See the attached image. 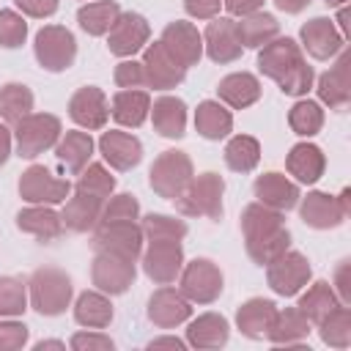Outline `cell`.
<instances>
[{
  "instance_id": "40",
  "label": "cell",
  "mask_w": 351,
  "mask_h": 351,
  "mask_svg": "<svg viewBox=\"0 0 351 351\" xmlns=\"http://www.w3.org/2000/svg\"><path fill=\"white\" fill-rule=\"evenodd\" d=\"M222 156L233 173H252L261 162V143L250 134H233L228 140Z\"/></svg>"
},
{
  "instance_id": "46",
  "label": "cell",
  "mask_w": 351,
  "mask_h": 351,
  "mask_svg": "<svg viewBox=\"0 0 351 351\" xmlns=\"http://www.w3.org/2000/svg\"><path fill=\"white\" fill-rule=\"evenodd\" d=\"M27 310V282L19 277H0V318H16Z\"/></svg>"
},
{
  "instance_id": "33",
  "label": "cell",
  "mask_w": 351,
  "mask_h": 351,
  "mask_svg": "<svg viewBox=\"0 0 351 351\" xmlns=\"http://www.w3.org/2000/svg\"><path fill=\"white\" fill-rule=\"evenodd\" d=\"M55 156L71 176H77L93 156V137L82 129H71L55 143Z\"/></svg>"
},
{
  "instance_id": "8",
  "label": "cell",
  "mask_w": 351,
  "mask_h": 351,
  "mask_svg": "<svg viewBox=\"0 0 351 351\" xmlns=\"http://www.w3.org/2000/svg\"><path fill=\"white\" fill-rule=\"evenodd\" d=\"M225 288V277L219 266L208 258H195L181 266L178 274V291L192 302V304H211L219 299Z\"/></svg>"
},
{
  "instance_id": "1",
  "label": "cell",
  "mask_w": 351,
  "mask_h": 351,
  "mask_svg": "<svg viewBox=\"0 0 351 351\" xmlns=\"http://www.w3.org/2000/svg\"><path fill=\"white\" fill-rule=\"evenodd\" d=\"M258 69L288 96H307L315 82V71L307 63L302 47L288 36H277L258 49Z\"/></svg>"
},
{
  "instance_id": "37",
  "label": "cell",
  "mask_w": 351,
  "mask_h": 351,
  "mask_svg": "<svg viewBox=\"0 0 351 351\" xmlns=\"http://www.w3.org/2000/svg\"><path fill=\"white\" fill-rule=\"evenodd\" d=\"M195 129L206 140H222V137H228L233 132V115L219 101L206 99L195 110Z\"/></svg>"
},
{
  "instance_id": "26",
  "label": "cell",
  "mask_w": 351,
  "mask_h": 351,
  "mask_svg": "<svg viewBox=\"0 0 351 351\" xmlns=\"http://www.w3.org/2000/svg\"><path fill=\"white\" fill-rule=\"evenodd\" d=\"M151 112V96L140 88H121L110 101V115L123 129H137Z\"/></svg>"
},
{
  "instance_id": "17",
  "label": "cell",
  "mask_w": 351,
  "mask_h": 351,
  "mask_svg": "<svg viewBox=\"0 0 351 351\" xmlns=\"http://www.w3.org/2000/svg\"><path fill=\"white\" fill-rule=\"evenodd\" d=\"M299 38H302L299 47H304L307 55L315 58V60H332L346 47V38L340 36V30L335 27V22L329 16L307 19L302 25V30H299Z\"/></svg>"
},
{
  "instance_id": "45",
  "label": "cell",
  "mask_w": 351,
  "mask_h": 351,
  "mask_svg": "<svg viewBox=\"0 0 351 351\" xmlns=\"http://www.w3.org/2000/svg\"><path fill=\"white\" fill-rule=\"evenodd\" d=\"M77 176L80 178H77L74 189H80V192H88V195L101 197V200H107L115 192V176L99 162H88Z\"/></svg>"
},
{
  "instance_id": "34",
  "label": "cell",
  "mask_w": 351,
  "mask_h": 351,
  "mask_svg": "<svg viewBox=\"0 0 351 351\" xmlns=\"http://www.w3.org/2000/svg\"><path fill=\"white\" fill-rule=\"evenodd\" d=\"M307 337H310V321L299 307L277 310V315L266 332V340H271L277 346H296Z\"/></svg>"
},
{
  "instance_id": "2",
  "label": "cell",
  "mask_w": 351,
  "mask_h": 351,
  "mask_svg": "<svg viewBox=\"0 0 351 351\" xmlns=\"http://www.w3.org/2000/svg\"><path fill=\"white\" fill-rule=\"evenodd\" d=\"M241 236L247 255L258 266H266L285 250H291V230L285 228L282 211H274L258 200L244 206L241 211Z\"/></svg>"
},
{
  "instance_id": "35",
  "label": "cell",
  "mask_w": 351,
  "mask_h": 351,
  "mask_svg": "<svg viewBox=\"0 0 351 351\" xmlns=\"http://www.w3.org/2000/svg\"><path fill=\"white\" fill-rule=\"evenodd\" d=\"M236 33H239V41L241 47H250V49H261L263 44H269L271 38L280 36V22L274 14H266V11H255V14H247L236 22Z\"/></svg>"
},
{
  "instance_id": "18",
  "label": "cell",
  "mask_w": 351,
  "mask_h": 351,
  "mask_svg": "<svg viewBox=\"0 0 351 351\" xmlns=\"http://www.w3.org/2000/svg\"><path fill=\"white\" fill-rule=\"evenodd\" d=\"M159 41L184 69L197 66L200 58H203V33H197V27L192 22L176 19L170 25H165Z\"/></svg>"
},
{
  "instance_id": "19",
  "label": "cell",
  "mask_w": 351,
  "mask_h": 351,
  "mask_svg": "<svg viewBox=\"0 0 351 351\" xmlns=\"http://www.w3.org/2000/svg\"><path fill=\"white\" fill-rule=\"evenodd\" d=\"M189 315H192V302L178 288L162 285L148 299V321L159 329L181 326V324L189 321Z\"/></svg>"
},
{
  "instance_id": "29",
  "label": "cell",
  "mask_w": 351,
  "mask_h": 351,
  "mask_svg": "<svg viewBox=\"0 0 351 351\" xmlns=\"http://www.w3.org/2000/svg\"><path fill=\"white\" fill-rule=\"evenodd\" d=\"M151 121H154V129L167 137V140H178L184 137L186 132V104L178 99V96H159L151 101Z\"/></svg>"
},
{
  "instance_id": "61",
  "label": "cell",
  "mask_w": 351,
  "mask_h": 351,
  "mask_svg": "<svg viewBox=\"0 0 351 351\" xmlns=\"http://www.w3.org/2000/svg\"><path fill=\"white\" fill-rule=\"evenodd\" d=\"M324 3H326V5H332V8H340V5H346L348 0H324Z\"/></svg>"
},
{
  "instance_id": "5",
  "label": "cell",
  "mask_w": 351,
  "mask_h": 351,
  "mask_svg": "<svg viewBox=\"0 0 351 351\" xmlns=\"http://www.w3.org/2000/svg\"><path fill=\"white\" fill-rule=\"evenodd\" d=\"M63 126L60 118L52 112H30L22 121L14 123V140H16V154L22 159H36L38 154L55 148L60 140Z\"/></svg>"
},
{
  "instance_id": "30",
  "label": "cell",
  "mask_w": 351,
  "mask_h": 351,
  "mask_svg": "<svg viewBox=\"0 0 351 351\" xmlns=\"http://www.w3.org/2000/svg\"><path fill=\"white\" fill-rule=\"evenodd\" d=\"M285 170L296 178V184H315L326 170V156L313 143H296L285 156Z\"/></svg>"
},
{
  "instance_id": "10",
  "label": "cell",
  "mask_w": 351,
  "mask_h": 351,
  "mask_svg": "<svg viewBox=\"0 0 351 351\" xmlns=\"http://www.w3.org/2000/svg\"><path fill=\"white\" fill-rule=\"evenodd\" d=\"M71 195V181L58 178L49 167L44 165H30L19 176V197L27 203L38 206H58Z\"/></svg>"
},
{
  "instance_id": "25",
  "label": "cell",
  "mask_w": 351,
  "mask_h": 351,
  "mask_svg": "<svg viewBox=\"0 0 351 351\" xmlns=\"http://www.w3.org/2000/svg\"><path fill=\"white\" fill-rule=\"evenodd\" d=\"M101 206H104L101 197H93L88 192L74 189L63 200V211H60L63 228H69L71 233H88V230H93L99 225V219H101Z\"/></svg>"
},
{
  "instance_id": "31",
  "label": "cell",
  "mask_w": 351,
  "mask_h": 351,
  "mask_svg": "<svg viewBox=\"0 0 351 351\" xmlns=\"http://www.w3.org/2000/svg\"><path fill=\"white\" fill-rule=\"evenodd\" d=\"M16 228L22 233L36 236L38 241H52V239H58L63 233V219L52 206L30 203L27 208H22L16 214Z\"/></svg>"
},
{
  "instance_id": "7",
  "label": "cell",
  "mask_w": 351,
  "mask_h": 351,
  "mask_svg": "<svg viewBox=\"0 0 351 351\" xmlns=\"http://www.w3.org/2000/svg\"><path fill=\"white\" fill-rule=\"evenodd\" d=\"M192 176H195L192 159H189L184 151L170 148V151H162V154L154 159V165H151V170H148V184H151V189H154L159 197L176 200V197L184 192V186L192 181Z\"/></svg>"
},
{
  "instance_id": "12",
  "label": "cell",
  "mask_w": 351,
  "mask_h": 351,
  "mask_svg": "<svg viewBox=\"0 0 351 351\" xmlns=\"http://www.w3.org/2000/svg\"><path fill=\"white\" fill-rule=\"evenodd\" d=\"M143 228L137 222H99L93 228V247L101 252H115L129 261L143 255Z\"/></svg>"
},
{
  "instance_id": "28",
  "label": "cell",
  "mask_w": 351,
  "mask_h": 351,
  "mask_svg": "<svg viewBox=\"0 0 351 351\" xmlns=\"http://www.w3.org/2000/svg\"><path fill=\"white\" fill-rule=\"evenodd\" d=\"M277 315V304L271 299H263V296H252L247 299L239 310H236V326L244 337L250 340H261L266 337L271 321Z\"/></svg>"
},
{
  "instance_id": "3",
  "label": "cell",
  "mask_w": 351,
  "mask_h": 351,
  "mask_svg": "<svg viewBox=\"0 0 351 351\" xmlns=\"http://www.w3.org/2000/svg\"><path fill=\"white\" fill-rule=\"evenodd\" d=\"M27 299H30V307L38 313V315H47V318H55L60 313H66V307L71 304V296H74V285H71V277L58 269V266H41L30 274L27 280Z\"/></svg>"
},
{
  "instance_id": "9",
  "label": "cell",
  "mask_w": 351,
  "mask_h": 351,
  "mask_svg": "<svg viewBox=\"0 0 351 351\" xmlns=\"http://www.w3.org/2000/svg\"><path fill=\"white\" fill-rule=\"evenodd\" d=\"M134 277H137L134 261L115 255V252L96 250V258L90 263V282L96 291H101L107 296H121L134 285Z\"/></svg>"
},
{
  "instance_id": "22",
  "label": "cell",
  "mask_w": 351,
  "mask_h": 351,
  "mask_svg": "<svg viewBox=\"0 0 351 351\" xmlns=\"http://www.w3.org/2000/svg\"><path fill=\"white\" fill-rule=\"evenodd\" d=\"M348 63H351V55L348 49L343 47L337 52V60L335 66H329V71H324L318 77V99L321 104H326L329 110H343L348 101H351V82H348Z\"/></svg>"
},
{
  "instance_id": "38",
  "label": "cell",
  "mask_w": 351,
  "mask_h": 351,
  "mask_svg": "<svg viewBox=\"0 0 351 351\" xmlns=\"http://www.w3.org/2000/svg\"><path fill=\"white\" fill-rule=\"evenodd\" d=\"M118 16L121 5L115 0H90L77 11V22L88 36H107Z\"/></svg>"
},
{
  "instance_id": "58",
  "label": "cell",
  "mask_w": 351,
  "mask_h": 351,
  "mask_svg": "<svg viewBox=\"0 0 351 351\" xmlns=\"http://www.w3.org/2000/svg\"><path fill=\"white\" fill-rule=\"evenodd\" d=\"M310 3H313V0H274V5H277L280 11H285V14H299V11H304Z\"/></svg>"
},
{
  "instance_id": "47",
  "label": "cell",
  "mask_w": 351,
  "mask_h": 351,
  "mask_svg": "<svg viewBox=\"0 0 351 351\" xmlns=\"http://www.w3.org/2000/svg\"><path fill=\"white\" fill-rule=\"evenodd\" d=\"M140 219V203L134 195L121 192L110 195L101 206V219L99 222H137Z\"/></svg>"
},
{
  "instance_id": "21",
  "label": "cell",
  "mask_w": 351,
  "mask_h": 351,
  "mask_svg": "<svg viewBox=\"0 0 351 351\" xmlns=\"http://www.w3.org/2000/svg\"><path fill=\"white\" fill-rule=\"evenodd\" d=\"M299 217L304 225L315 228V230H329V228H337L346 222L348 211L340 206L337 195H329V192H307V197H299Z\"/></svg>"
},
{
  "instance_id": "20",
  "label": "cell",
  "mask_w": 351,
  "mask_h": 351,
  "mask_svg": "<svg viewBox=\"0 0 351 351\" xmlns=\"http://www.w3.org/2000/svg\"><path fill=\"white\" fill-rule=\"evenodd\" d=\"M203 52L214 63H219V66L239 60L241 52H244V47H241L239 33H236V19H230V16H214L208 22L206 33H203Z\"/></svg>"
},
{
  "instance_id": "55",
  "label": "cell",
  "mask_w": 351,
  "mask_h": 351,
  "mask_svg": "<svg viewBox=\"0 0 351 351\" xmlns=\"http://www.w3.org/2000/svg\"><path fill=\"white\" fill-rule=\"evenodd\" d=\"M222 8H228L230 16H247L263 8V0H222Z\"/></svg>"
},
{
  "instance_id": "57",
  "label": "cell",
  "mask_w": 351,
  "mask_h": 351,
  "mask_svg": "<svg viewBox=\"0 0 351 351\" xmlns=\"http://www.w3.org/2000/svg\"><path fill=\"white\" fill-rule=\"evenodd\" d=\"M11 143H14V140H11V132L0 123V167H3V165L8 162V156H11Z\"/></svg>"
},
{
  "instance_id": "6",
  "label": "cell",
  "mask_w": 351,
  "mask_h": 351,
  "mask_svg": "<svg viewBox=\"0 0 351 351\" xmlns=\"http://www.w3.org/2000/svg\"><path fill=\"white\" fill-rule=\"evenodd\" d=\"M33 55L44 71H52V74L66 71L77 60V38L63 25H44L36 33Z\"/></svg>"
},
{
  "instance_id": "43",
  "label": "cell",
  "mask_w": 351,
  "mask_h": 351,
  "mask_svg": "<svg viewBox=\"0 0 351 351\" xmlns=\"http://www.w3.org/2000/svg\"><path fill=\"white\" fill-rule=\"evenodd\" d=\"M288 126H291L293 134H299V137H313V134H318L321 126H324V107H321V101L299 99V101L288 110Z\"/></svg>"
},
{
  "instance_id": "23",
  "label": "cell",
  "mask_w": 351,
  "mask_h": 351,
  "mask_svg": "<svg viewBox=\"0 0 351 351\" xmlns=\"http://www.w3.org/2000/svg\"><path fill=\"white\" fill-rule=\"evenodd\" d=\"M99 154L104 156V162L112 167V170H132L140 165L143 159V143L129 134V132H121V129H110L99 137Z\"/></svg>"
},
{
  "instance_id": "49",
  "label": "cell",
  "mask_w": 351,
  "mask_h": 351,
  "mask_svg": "<svg viewBox=\"0 0 351 351\" xmlns=\"http://www.w3.org/2000/svg\"><path fill=\"white\" fill-rule=\"evenodd\" d=\"M27 337H30V329L22 321L0 318V351H19V348H25Z\"/></svg>"
},
{
  "instance_id": "60",
  "label": "cell",
  "mask_w": 351,
  "mask_h": 351,
  "mask_svg": "<svg viewBox=\"0 0 351 351\" xmlns=\"http://www.w3.org/2000/svg\"><path fill=\"white\" fill-rule=\"evenodd\" d=\"M44 348H58V351H63L66 343H60V340H38V343H36V351H44Z\"/></svg>"
},
{
  "instance_id": "27",
  "label": "cell",
  "mask_w": 351,
  "mask_h": 351,
  "mask_svg": "<svg viewBox=\"0 0 351 351\" xmlns=\"http://www.w3.org/2000/svg\"><path fill=\"white\" fill-rule=\"evenodd\" d=\"M230 337V324L219 313H203L189 321L186 326V346L208 351V348H222Z\"/></svg>"
},
{
  "instance_id": "42",
  "label": "cell",
  "mask_w": 351,
  "mask_h": 351,
  "mask_svg": "<svg viewBox=\"0 0 351 351\" xmlns=\"http://www.w3.org/2000/svg\"><path fill=\"white\" fill-rule=\"evenodd\" d=\"M318 335L332 348H348L351 346V310L348 304H337L329 315L318 321Z\"/></svg>"
},
{
  "instance_id": "24",
  "label": "cell",
  "mask_w": 351,
  "mask_h": 351,
  "mask_svg": "<svg viewBox=\"0 0 351 351\" xmlns=\"http://www.w3.org/2000/svg\"><path fill=\"white\" fill-rule=\"evenodd\" d=\"M252 192H255L258 203H263V206H269L274 211H291L299 203V197H302L299 184L291 181L282 173H263V176H258L255 184H252Z\"/></svg>"
},
{
  "instance_id": "41",
  "label": "cell",
  "mask_w": 351,
  "mask_h": 351,
  "mask_svg": "<svg viewBox=\"0 0 351 351\" xmlns=\"http://www.w3.org/2000/svg\"><path fill=\"white\" fill-rule=\"evenodd\" d=\"M33 112V90L22 82H5L0 88V118L5 123H16Z\"/></svg>"
},
{
  "instance_id": "56",
  "label": "cell",
  "mask_w": 351,
  "mask_h": 351,
  "mask_svg": "<svg viewBox=\"0 0 351 351\" xmlns=\"http://www.w3.org/2000/svg\"><path fill=\"white\" fill-rule=\"evenodd\" d=\"M156 348H176V351H184L186 348V340L181 337H154L148 343V351H156Z\"/></svg>"
},
{
  "instance_id": "32",
  "label": "cell",
  "mask_w": 351,
  "mask_h": 351,
  "mask_svg": "<svg viewBox=\"0 0 351 351\" xmlns=\"http://www.w3.org/2000/svg\"><path fill=\"white\" fill-rule=\"evenodd\" d=\"M217 93H219V101H225L228 107L244 110L261 99V82L250 71H233V74L219 80Z\"/></svg>"
},
{
  "instance_id": "51",
  "label": "cell",
  "mask_w": 351,
  "mask_h": 351,
  "mask_svg": "<svg viewBox=\"0 0 351 351\" xmlns=\"http://www.w3.org/2000/svg\"><path fill=\"white\" fill-rule=\"evenodd\" d=\"M69 346L74 351H112L115 348V343L101 332H77L71 335Z\"/></svg>"
},
{
  "instance_id": "52",
  "label": "cell",
  "mask_w": 351,
  "mask_h": 351,
  "mask_svg": "<svg viewBox=\"0 0 351 351\" xmlns=\"http://www.w3.org/2000/svg\"><path fill=\"white\" fill-rule=\"evenodd\" d=\"M14 3L25 16H33V19H47L58 11V0H14Z\"/></svg>"
},
{
  "instance_id": "39",
  "label": "cell",
  "mask_w": 351,
  "mask_h": 351,
  "mask_svg": "<svg viewBox=\"0 0 351 351\" xmlns=\"http://www.w3.org/2000/svg\"><path fill=\"white\" fill-rule=\"evenodd\" d=\"M307 288V285H304ZM337 304H343L340 299H337V293H335V288L326 282V280H315L302 296H299V310L307 315V321L310 324H318L324 315H329Z\"/></svg>"
},
{
  "instance_id": "11",
  "label": "cell",
  "mask_w": 351,
  "mask_h": 351,
  "mask_svg": "<svg viewBox=\"0 0 351 351\" xmlns=\"http://www.w3.org/2000/svg\"><path fill=\"white\" fill-rule=\"evenodd\" d=\"M310 261L296 250H285L280 258L266 263V282L277 296H296L310 282Z\"/></svg>"
},
{
  "instance_id": "48",
  "label": "cell",
  "mask_w": 351,
  "mask_h": 351,
  "mask_svg": "<svg viewBox=\"0 0 351 351\" xmlns=\"http://www.w3.org/2000/svg\"><path fill=\"white\" fill-rule=\"evenodd\" d=\"M27 38V22L22 14L11 11V8H3L0 11V47L5 49H16L22 47Z\"/></svg>"
},
{
  "instance_id": "50",
  "label": "cell",
  "mask_w": 351,
  "mask_h": 351,
  "mask_svg": "<svg viewBox=\"0 0 351 351\" xmlns=\"http://www.w3.org/2000/svg\"><path fill=\"white\" fill-rule=\"evenodd\" d=\"M112 80L118 88H145V69L140 60L134 58H123L115 71H112Z\"/></svg>"
},
{
  "instance_id": "15",
  "label": "cell",
  "mask_w": 351,
  "mask_h": 351,
  "mask_svg": "<svg viewBox=\"0 0 351 351\" xmlns=\"http://www.w3.org/2000/svg\"><path fill=\"white\" fill-rule=\"evenodd\" d=\"M143 69H145V85L154 90H170L178 88L186 77V69L162 47V41L143 47Z\"/></svg>"
},
{
  "instance_id": "13",
  "label": "cell",
  "mask_w": 351,
  "mask_h": 351,
  "mask_svg": "<svg viewBox=\"0 0 351 351\" xmlns=\"http://www.w3.org/2000/svg\"><path fill=\"white\" fill-rule=\"evenodd\" d=\"M140 261H143V271L151 282L170 285L181 274L184 247H181V241H148V247H143Z\"/></svg>"
},
{
  "instance_id": "4",
  "label": "cell",
  "mask_w": 351,
  "mask_h": 351,
  "mask_svg": "<svg viewBox=\"0 0 351 351\" xmlns=\"http://www.w3.org/2000/svg\"><path fill=\"white\" fill-rule=\"evenodd\" d=\"M222 195L225 181L219 173H200L192 176V181L184 186V192L173 200L176 208L184 217H206V219H222Z\"/></svg>"
},
{
  "instance_id": "36",
  "label": "cell",
  "mask_w": 351,
  "mask_h": 351,
  "mask_svg": "<svg viewBox=\"0 0 351 351\" xmlns=\"http://www.w3.org/2000/svg\"><path fill=\"white\" fill-rule=\"evenodd\" d=\"M74 321L85 329H104L112 321L110 296L101 291H85L74 302Z\"/></svg>"
},
{
  "instance_id": "59",
  "label": "cell",
  "mask_w": 351,
  "mask_h": 351,
  "mask_svg": "<svg viewBox=\"0 0 351 351\" xmlns=\"http://www.w3.org/2000/svg\"><path fill=\"white\" fill-rule=\"evenodd\" d=\"M335 27L340 30V36H343V38H348V36H351V27H348V8H346V5H340V8H337V25H335Z\"/></svg>"
},
{
  "instance_id": "44",
  "label": "cell",
  "mask_w": 351,
  "mask_h": 351,
  "mask_svg": "<svg viewBox=\"0 0 351 351\" xmlns=\"http://www.w3.org/2000/svg\"><path fill=\"white\" fill-rule=\"evenodd\" d=\"M143 236L145 241H181L186 236V222L170 214H145L143 222Z\"/></svg>"
},
{
  "instance_id": "53",
  "label": "cell",
  "mask_w": 351,
  "mask_h": 351,
  "mask_svg": "<svg viewBox=\"0 0 351 351\" xmlns=\"http://www.w3.org/2000/svg\"><path fill=\"white\" fill-rule=\"evenodd\" d=\"M222 0H184V11L192 19H214L219 16Z\"/></svg>"
},
{
  "instance_id": "14",
  "label": "cell",
  "mask_w": 351,
  "mask_h": 351,
  "mask_svg": "<svg viewBox=\"0 0 351 351\" xmlns=\"http://www.w3.org/2000/svg\"><path fill=\"white\" fill-rule=\"evenodd\" d=\"M151 38V25L137 11H121L115 25L107 33V49L115 58H132L137 55Z\"/></svg>"
},
{
  "instance_id": "54",
  "label": "cell",
  "mask_w": 351,
  "mask_h": 351,
  "mask_svg": "<svg viewBox=\"0 0 351 351\" xmlns=\"http://www.w3.org/2000/svg\"><path fill=\"white\" fill-rule=\"evenodd\" d=\"M348 269H351V263H348V261H340L337 269H335V277H332V282H329L343 304H351V280H348Z\"/></svg>"
},
{
  "instance_id": "16",
  "label": "cell",
  "mask_w": 351,
  "mask_h": 351,
  "mask_svg": "<svg viewBox=\"0 0 351 351\" xmlns=\"http://www.w3.org/2000/svg\"><path fill=\"white\" fill-rule=\"evenodd\" d=\"M69 118L88 132L104 129L110 121V101L104 90L96 85H82L80 90H74L69 99Z\"/></svg>"
}]
</instances>
